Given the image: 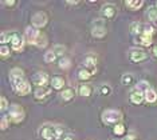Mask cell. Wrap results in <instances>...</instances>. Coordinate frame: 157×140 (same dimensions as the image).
I'll return each mask as SVG.
<instances>
[{
    "instance_id": "6da1fadb",
    "label": "cell",
    "mask_w": 157,
    "mask_h": 140,
    "mask_svg": "<svg viewBox=\"0 0 157 140\" xmlns=\"http://www.w3.org/2000/svg\"><path fill=\"white\" fill-rule=\"evenodd\" d=\"M10 81H11L12 89L16 93H19L20 96H26L31 92V84L24 77L23 71L19 68H13L10 72Z\"/></svg>"
},
{
    "instance_id": "7a4b0ae2",
    "label": "cell",
    "mask_w": 157,
    "mask_h": 140,
    "mask_svg": "<svg viewBox=\"0 0 157 140\" xmlns=\"http://www.w3.org/2000/svg\"><path fill=\"white\" fill-rule=\"evenodd\" d=\"M63 134V130L60 125H54V124H44L39 130V135L44 140H56L60 138Z\"/></svg>"
},
{
    "instance_id": "3957f363",
    "label": "cell",
    "mask_w": 157,
    "mask_h": 140,
    "mask_svg": "<svg viewBox=\"0 0 157 140\" xmlns=\"http://www.w3.org/2000/svg\"><path fill=\"white\" fill-rule=\"evenodd\" d=\"M121 119H122V113L120 112L118 109H106L105 112L102 113V120L105 124L109 125H116L118 124Z\"/></svg>"
},
{
    "instance_id": "277c9868",
    "label": "cell",
    "mask_w": 157,
    "mask_h": 140,
    "mask_svg": "<svg viewBox=\"0 0 157 140\" xmlns=\"http://www.w3.org/2000/svg\"><path fill=\"white\" fill-rule=\"evenodd\" d=\"M8 117L10 120L13 123H20L24 119V109L22 106H17V104H12L8 109Z\"/></svg>"
},
{
    "instance_id": "5b68a950",
    "label": "cell",
    "mask_w": 157,
    "mask_h": 140,
    "mask_svg": "<svg viewBox=\"0 0 157 140\" xmlns=\"http://www.w3.org/2000/svg\"><path fill=\"white\" fill-rule=\"evenodd\" d=\"M128 57H129L130 62L140 63V62H142V60H145L146 57H148V55H146V52L141 48H130L129 53H128Z\"/></svg>"
},
{
    "instance_id": "8992f818",
    "label": "cell",
    "mask_w": 157,
    "mask_h": 140,
    "mask_svg": "<svg viewBox=\"0 0 157 140\" xmlns=\"http://www.w3.org/2000/svg\"><path fill=\"white\" fill-rule=\"evenodd\" d=\"M40 35H42V32L38 31L36 28H34V27H27L26 31H24V36H26V40L30 43V44H35V45H36L39 38H40Z\"/></svg>"
},
{
    "instance_id": "52a82bcc",
    "label": "cell",
    "mask_w": 157,
    "mask_h": 140,
    "mask_svg": "<svg viewBox=\"0 0 157 140\" xmlns=\"http://www.w3.org/2000/svg\"><path fill=\"white\" fill-rule=\"evenodd\" d=\"M11 47L13 51H22L23 49V45H24V38L22 34L19 32H12L11 35Z\"/></svg>"
},
{
    "instance_id": "ba28073f",
    "label": "cell",
    "mask_w": 157,
    "mask_h": 140,
    "mask_svg": "<svg viewBox=\"0 0 157 140\" xmlns=\"http://www.w3.org/2000/svg\"><path fill=\"white\" fill-rule=\"evenodd\" d=\"M31 23H33L34 28L40 30V28H43L47 24V15L44 12H36L33 16V19H31Z\"/></svg>"
},
{
    "instance_id": "9c48e42d",
    "label": "cell",
    "mask_w": 157,
    "mask_h": 140,
    "mask_svg": "<svg viewBox=\"0 0 157 140\" xmlns=\"http://www.w3.org/2000/svg\"><path fill=\"white\" fill-rule=\"evenodd\" d=\"M50 81V76L46 72H38L33 76V83L36 84L38 87H47Z\"/></svg>"
},
{
    "instance_id": "30bf717a",
    "label": "cell",
    "mask_w": 157,
    "mask_h": 140,
    "mask_svg": "<svg viewBox=\"0 0 157 140\" xmlns=\"http://www.w3.org/2000/svg\"><path fill=\"white\" fill-rule=\"evenodd\" d=\"M101 13H102V16L105 17V19H113V17L116 16V13H117V7L114 4L108 3V4H105L101 8Z\"/></svg>"
},
{
    "instance_id": "8fae6325",
    "label": "cell",
    "mask_w": 157,
    "mask_h": 140,
    "mask_svg": "<svg viewBox=\"0 0 157 140\" xmlns=\"http://www.w3.org/2000/svg\"><path fill=\"white\" fill-rule=\"evenodd\" d=\"M83 67L87 68V70H90L94 72L95 71V66H97V56L93 55V53H89V55H86L83 57Z\"/></svg>"
},
{
    "instance_id": "7c38bea8",
    "label": "cell",
    "mask_w": 157,
    "mask_h": 140,
    "mask_svg": "<svg viewBox=\"0 0 157 140\" xmlns=\"http://www.w3.org/2000/svg\"><path fill=\"white\" fill-rule=\"evenodd\" d=\"M129 99H130V102L133 104H137V106H138V104H141L145 100V95H144V92L140 91L138 88H134L133 91L130 92Z\"/></svg>"
},
{
    "instance_id": "4fadbf2b",
    "label": "cell",
    "mask_w": 157,
    "mask_h": 140,
    "mask_svg": "<svg viewBox=\"0 0 157 140\" xmlns=\"http://www.w3.org/2000/svg\"><path fill=\"white\" fill-rule=\"evenodd\" d=\"M66 85V80L63 76L60 75H55V76L51 77V87L54 89H62Z\"/></svg>"
},
{
    "instance_id": "5bb4252c",
    "label": "cell",
    "mask_w": 157,
    "mask_h": 140,
    "mask_svg": "<svg viewBox=\"0 0 157 140\" xmlns=\"http://www.w3.org/2000/svg\"><path fill=\"white\" fill-rule=\"evenodd\" d=\"M50 93H51V88H48V87H38L36 89H35V99L42 100V99L47 98Z\"/></svg>"
},
{
    "instance_id": "9a60e30c",
    "label": "cell",
    "mask_w": 157,
    "mask_h": 140,
    "mask_svg": "<svg viewBox=\"0 0 157 140\" xmlns=\"http://www.w3.org/2000/svg\"><path fill=\"white\" fill-rule=\"evenodd\" d=\"M75 96V89L73 87H67V88H63L62 92H60V98H62L65 102H69Z\"/></svg>"
},
{
    "instance_id": "2e32d148",
    "label": "cell",
    "mask_w": 157,
    "mask_h": 140,
    "mask_svg": "<svg viewBox=\"0 0 157 140\" xmlns=\"http://www.w3.org/2000/svg\"><path fill=\"white\" fill-rule=\"evenodd\" d=\"M77 92H78V95L87 98V96H90V95H91L93 87H91L90 84H79V87L77 88Z\"/></svg>"
},
{
    "instance_id": "e0dca14e",
    "label": "cell",
    "mask_w": 157,
    "mask_h": 140,
    "mask_svg": "<svg viewBox=\"0 0 157 140\" xmlns=\"http://www.w3.org/2000/svg\"><path fill=\"white\" fill-rule=\"evenodd\" d=\"M152 36H148V35H144V34H141V35H137L136 36V43H138V44H141V45H144V47H149L152 44Z\"/></svg>"
},
{
    "instance_id": "ac0fdd59",
    "label": "cell",
    "mask_w": 157,
    "mask_h": 140,
    "mask_svg": "<svg viewBox=\"0 0 157 140\" xmlns=\"http://www.w3.org/2000/svg\"><path fill=\"white\" fill-rule=\"evenodd\" d=\"M94 74L93 71H90V70H87V68H79L78 70V72H77V76H78V79L79 80H87V79H90L91 77V75Z\"/></svg>"
},
{
    "instance_id": "d6986e66",
    "label": "cell",
    "mask_w": 157,
    "mask_h": 140,
    "mask_svg": "<svg viewBox=\"0 0 157 140\" xmlns=\"http://www.w3.org/2000/svg\"><path fill=\"white\" fill-rule=\"evenodd\" d=\"M125 5L129 7L130 9H140L141 7L144 5V2H142V0H126Z\"/></svg>"
},
{
    "instance_id": "ffe728a7",
    "label": "cell",
    "mask_w": 157,
    "mask_h": 140,
    "mask_svg": "<svg viewBox=\"0 0 157 140\" xmlns=\"http://www.w3.org/2000/svg\"><path fill=\"white\" fill-rule=\"evenodd\" d=\"M144 95H145V100L148 103H156L157 102V93L155 89H148L146 92H144Z\"/></svg>"
},
{
    "instance_id": "44dd1931",
    "label": "cell",
    "mask_w": 157,
    "mask_h": 140,
    "mask_svg": "<svg viewBox=\"0 0 157 140\" xmlns=\"http://www.w3.org/2000/svg\"><path fill=\"white\" fill-rule=\"evenodd\" d=\"M155 31H156V28L152 26V24H148V23H145V24H142L141 26V34H144V35H148V36H152L153 34H155ZM140 34V35H141Z\"/></svg>"
},
{
    "instance_id": "7402d4cb",
    "label": "cell",
    "mask_w": 157,
    "mask_h": 140,
    "mask_svg": "<svg viewBox=\"0 0 157 140\" xmlns=\"http://www.w3.org/2000/svg\"><path fill=\"white\" fill-rule=\"evenodd\" d=\"M91 35H93L94 38L101 39V38H103V36L106 35V28H105V27H93Z\"/></svg>"
},
{
    "instance_id": "603a6c76",
    "label": "cell",
    "mask_w": 157,
    "mask_h": 140,
    "mask_svg": "<svg viewBox=\"0 0 157 140\" xmlns=\"http://www.w3.org/2000/svg\"><path fill=\"white\" fill-rule=\"evenodd\" d=\"M121 83L124 85H130L134 83V76L132 74H125L122 75V77H121Z\"/></svg>"
},
{
    "instance_id": "cb8c5ba5",
    "label": "cell",
    "mask_w": 157,
    "mask_h": 140,
    "mask_svg": "<svg viewBox=\"0 0 157 140\" xmlns=\"http://www.w3.org/2000/svg\"><path fill=\"white\" fill-rule=\"evenodd\" d=\"M11 35L12 32H6V31H3L0 34V43H2V45H6L8 41H11Z\"/></svg>"
},
{
    "instance_id": "d4e9b609",
    "label": "cell",
    "mask_w": 157,
    "mask_h": 140,
    "mask_svg": "<svg viewBox=\"0 0 157 140\" xmlns=\"http://www.w3.org/2000/svg\"><path fill=\"white\" fill-rule=\"evenodd\" d=\"M56 57H58V56H56V53L51 49V51H48V52L44 53V62L46 63H54L56 60Z\"/></svg>"
},
{
    "instance_id": "484cf974",
    "label": "cell",
    "mask_w": 157,
    "mask_h": 140,
    "mask_svg": "<svg viewBox=\"0 0 157 140\" xmlns=\"http://www.w3.org/2000/svg\"><path fill=\"white\" fill-rule=\"evenodd\" d=\"M146 16L151 21H156L157 20V7H151L146 12Z\"/></svg>"
},
{
    "instance_id": "4316f807",
    "label": "cell",
    "mask_w": 157,
    "mask_h": 140,
    "mask_svg": "<svg viewBox=\"0 0 157 140\" xmlns=\"http://www.w3.org/2000/svg\"><path fill=\"white\" fill-rule=\"evenodd\" d=\"M113 134L117 135V136H122L125 134V125L122 123L116 124L114 125V128H113Z\"/></svg>"
},
{
    "instance_id": "83f0119b",
    "label": "cell",
    "mask_w": 157,
    "mask_h": 140,
    "mask_svg": "<svg viewBox=\"0 0 157 140\" xmlns=\"http://www.w3.org/2000/svg\"><path fill=\"white\" fill-rule=\"evenodd\" d=\"M141 26H142V23H132L130 24V32L133 35H140L141 34Z\"/></svg>"
},
{
    "instance_id": "f1b7e54d",
    "label": "cell",
    "mask_w": 157,
    "mask_h": 140,
    "mask_svg": "<svg viewBox=\"0 0 157 140\" xmlns=\"http://www.w3.org/2000/svg\"><path fill=\"white\" fill-rule=\"evenodd\" d=\"M52 51H54V52L56 53V56H59L60 59H62L63 55H65L66 48H65V47H63V45H59V44H58V45H55L54 48H52Z\"/></svg>"
},
{
    "instance_id": "f546056e",
    "label": "cell",
    "mask_w": 157,
    "mask_h": 140,
    "mask_svg": "<svg viewBox=\"0 0 157 140\" xmlns=\"http://www.w3.org/2000/svg\"><path fill=\"white\" fill-rule=\"evenodd\" d=\"M136 88H138L140 91H142V92H146L148 89H151V85H149V83L148 81H145V80H141L140 83L137 84V87Z\"/></svg>"
},
{
    "instance_id": "4dcf8cb0",
    "label": "cell",
    "mask_w": 157,
    "mask_h": 140,
    "mask_svg": "<svg viewBox=\"0 0 157 140\" xmlns=\"http://www.w3.org/2000/svg\"><path fill=\"white\" fill-rule=\"evenodd\" d=\"M110 92H112V88H110V85H108V84H102L101 87H99V93L103 96L110 95Z\"/></svg>"
},
{
    "instance_id": "1f68e13d",
    "label": "cell",
    "mask_w": 157,
    "mask_h": 140,
    "mask_svg": "<svg viewBox=\"0 0 157 140\" xmlns=\"http://www.w3.org/2000/svg\"><path fill=\"white\" fill-rule=\"evenodd\" d=\"M38 47H40V48H44L46 45H47V38H46V35L44 34H42L40 35V38H39V40H38Z\"/></svg>"
},
{
    "instance_id": "d6a6232c",
    "label": "cell",
    "mask_w": 157,
    "mask_h": 140,
    "mask_svg": "<svg viewBox=\"0 0 157 140\" xmlns=\"http://www.w3.org/2000/svg\"><path fill=\"white\" fill-rule=\"evenodd\" d=\"M0 55H2V57H7L11 55V51H10L8 45H2L0 47Z\"/></svg>"
},
{
    "instance_id": "836d02e7",
    "label": "cell",
    "mask_w": 157,
    "mask_h": 140,
    "mask_svg": "<svg viewBox=\"0 0 157 140\" xmlns=\"http://www.w3.org/2000/svg\"><path fill=\"white\" fill-rule=\"evenodd\" d=\"M59 67L60 68H69L70 67V59H67V57H62V59L59 60Z\"/></svg>"
},
{
    "instance_id": "e575fe53",
    "label": "cell",
    "mask_w": 157,
    "mask_h": 140,
    "mask_svg": "<svg viewBox=\"0 0 157 140\" xmlns=\"http://www.w3.org/2000/svg\"><path fill=\"white\" fill-rule=\"evenodd\" d=\"M8 124H10V117L6 116V115H4V116H2V124H0V125H2V130H3V131L7 130Z\"/></svg>"
},
{
    "instance_id": "d590c367",
    "label": "cell",
    "mask_w": 157,
    "mask_h": 140,
    "mask_svg": "<svg viewBox=\"0 0 157 140\" xmlns=\"http://www.w3.org/2000/svg\"><path fill=\"white\" fill-rule=\"evenodd\" d=\"M0 103H2V106H0V109L4 112V111L8 108V102H7L6 96H2V98H0Z\"/></svg>"
},
{
    "instance_id": "8d00e7d4",
    "label": "cell",
    "mask_w": 157,
    "mask_h": 140,
    "mask_svg": "<svg viewBox=\"0 0 157 140\" xmlns=\"http://www.w3.org/2000/svg\"><path fill=\"white\" fill-rule=\"evenodd\" d=\"M2 4L3 5H7V7H12V5L16 4V2H15V0H3Z\"/></svg>"
},
{
    "instance_id": "74e56055",
    "label": "cell",
    "mask_w": 157,
    "mask_h": 140,
    "mask_svg": "<svg viewBox=\"0 0 157 140\" xmlns=\"http://www.w3.org/2000/svg\"><path fill=\"white\" fill-rule=\"evenodd\" d=\"M93 27H105V24H103V20L102 19H97L93 21Z\"/></svg>"
},
{
    "instance_id": "f35d334b",
    "label": "cell",
    "mask_w": 157,
    "mask_h": 140,
    "mask_svg": "<svg viewBox=\"0 0 157 140\" xmlns=\"http://www.w3.org/2000/svg\"><path fill=\"white\" fill-rule=\"evenodd\" d=\"M125 140H138V139H137V136H136L133 132H132V134H129L126 138H125Z\"/></svg>"
},
{
    "instance_id": "ab89813d",
    "label": "cell",
    "mask_w": 157,
    "mask_h": 140,
    "mask_svg": "<svg viewBox=\"0 0 157 140\" xmlns=\"http://www.w3.org/2000/svg\"><path fill=\"white\" fill-rule=\"evenodd\" d=\"M63 140H74V138H73V135H66L63 138Z\"/></svg>"
},
{
    "instance_id": "60d3db41",
    "label": "cell",
    "mask_w": 157,
    "mask_h": 140,
    "mask_svg": "<svg viewBox=\"0 0 157 140\" xmlns=\"http://www.w3.org/2000/svg\"><path fill=\"white\" fill-rule=\"evenodd\" d=\"M153 55H155V57H157V44L155 45V47H153Z\"/></svg>"
},
{
    "instance_id": "b9f144b4",
    "label": "cell",
    "mask_w": 157,
    "mask_h": 140,
    "mask_svg": "<svg viewBox=\"0 0 157 140\" xmlns=\"http://www.w3.org/2000/svg\"><path fill=\"white\" fill-rule=\"evenodd\" d=\"M66 3H67L69 5H75V4H78L79 2H66Z\"/></svg>"
}]
</instances>
